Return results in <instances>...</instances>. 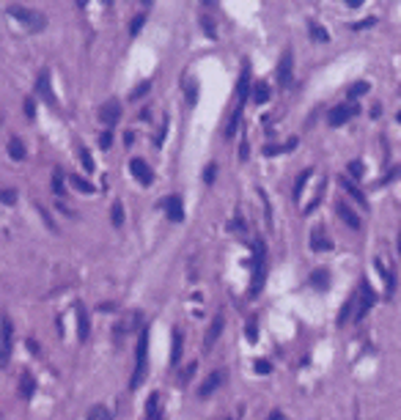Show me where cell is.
Returning a JSON list of instances; mask_svg holds the SVG:
<instances>
[{
    "instance_id": "6da1fadb",
    "label": "cell",
    "mask_w": 401,
    "mask_h": 420,
    "mask_svg": "<svg viewBox=\"0 0 401 420\" xmlns=\"http://www.w3.org/2000/svg\"><path fill=\"white\" fill-rule=\"evenodd\" d=\"M146 374H148V324L140 327V335H138V346H135V374L129 379V387L138 390L140 384L146 382Z\"/></svg>"
},
{
    "instance_id": "7a4b0ae2",
    "label": "cell",
    "mask_w": 401,
    "mask_h": 420,
    "mask_svg": "<svg viewBox=\"0 0 401 420\" xmlns=\"http://www.w3.org/2000/svg\"><path fill=\"white\" fill-rule=\"evenodd\" d=\"M253 283H250V297H256L264 286V264H267V247L261 239L253 242Z\"/></svg>"
},
{
    "instance_id": "3957f363",
    "label": "cell",
    "mask_w": 401,
    "mask_h": 420,
    "mask_svg": "<svg viewBox=\"0 0 401 420\" xmlns=\"http://www.w3.org/2000/svg\"><path fill=\"white\" fill-rule=\"evenodd\" d=\"M9 11H11V14H14L28 30H33V33H39V30L47 28V17L39 14V11H33V9H19V6H11Z\"/></svg>"
},
{
    "instance_id": "277c9868",
    "label": "cell",
    "mask_w": 401,
    "mask_h": 420,
    "mask_svg": "<svg viewBox=\"0 0 401 420\" xmlns=\"http://www.w3.org/2000/svg\"><path fill=\"white\" fill-rule=\"evenodd\" d=\"M371 305H377V291L371 288V283L365 280H360V288H357V308H355V321H360L365 313L371 310Z\"/></svg>"
},
{
    "instance_id": "5b68a950",
    "label": "cell",
    "mask_w": 401,
    "mask_h": 420,
    "mask_svg": "<svg viewBox=\"0 0 401 420\" xmlns=\"http://www.w3.org/2000/svg\"><path fill=\"white\" fill-rule=\"evenodd\" d=\"M3 327H0V368H3L6 363H9L11 357V343H14V327H11V319L9 316H3Z\"/></svg>"
},
{
    "instance_id": "8992f818",
    "label": "cell",
    "mask_w": 401,
    "mask_h": 420,
    "mask_svg": "<svg viewBox=\"0 0 401 420\" xmlns=\"http://www.w3.org/2000/svg\"><path fill=\"white\" fill-rule=\"evenodd\" d=\"M99 121L107 126V130H113V126L121 121V105H118V102H115V99L105 102V105L99 107Z\"/></svg>"
},
{
    "instance_id": "52a82bcc",
    "label": "cell",
    "mask_w": 401,
    "mask_h": 420,
    "mask_svg": "<svg viewBox=\"0 0 401 420\" xmlns=\"http://www.w3.org/2000/svg\"><path fill=\"white\" fill-rule=\"evenodd\" d=\"M355 113H357V105H335L327 113V121H330V126H344Z\"/></svg>"
},
{
    "instance_id": "ba28073f",
    "label": "cell",
    "mask_w": 401,
    "mask_h": 420,
    "mask_svg": "<svg viewBox=\"0 0 401 420\" xmlns=\"http://www.w3.org/2000/svg\"><path fill=\"white\" fill-rule=\"evenodd\" d=\"M129 173H132V176H135V179H138V181H140V184H143V187H148V184H151V181H154V173H151V168H148V165H146V162L140 159V157H135L132 162H129Z\"/></svg>"
},
{
    "instance_id": "9c48e42d",
    "label": "cell",
    "mask_w": 401,
    "mask_h": 420,
    "mask_svg": "<svg viewBox=\"0 0 401 420\" xmlns=\"http://www.w3.org/2000/svg\"><path fill=\"white\" fill-rule=\"evenodd\" d=\"M291 77H294V60H291V50H286L281 55V63H277V83L291 85Z\"/></svg>"
},
{
    "instance_id": "30bf717a",
    "label": "cell",
    "mask_w": 401,
    "mask_h": 420,
    "mask_svg": "<svg viewBox=\"0 0 401 420\" xmlns=\"http://www.w3.org/2000/svg\"><path fill=\"white\" fill-rule=\"evenodd\" d=\"M36 91H39V96H42L47 105L58 107V99H55V93H52V85H50V72H42V74H39V80H36Z\"/></svg>"
},
{
    "instance_id": "8fae6325",
    "label": "cell",
    "mask_w": 401,
    "mask_h": 420,
    "mask_svg": "<svg viewBox=\"0 0 401 420\" xmlns=\"http://www.w3.org/2000/svg\"><path fill=\"white\" fill-rule=\"evenodd\" d=\"M160 206L168 212V220H173V222H181V220H184V206H181L179 195H171V198H165Z\"/></svg>"
},
{
    "instance_id": "7c38bea8",
    "label": "cell",
    "mask_w": 401,
    "mask_h": 420,
    "mask_svg": "<svg viewBox=\"0 0 401 420\" xmlns=\"http://www.w3.org/2000/svg\"><path fill=\"white\" fill-rule=\"evenodd\" d=\"M223 327H226V319L223 316H214L212 319V324H209V330H206V338H203V349H212L214 343H217V338L223 335Z\"/></svg>"
},
{
    "instance_id": "4fadbf2b",
    "label": "cell",
    "mask_w": 401,
    "mask_h": 420,
    "mask_svg": "<svg viewBox=\"0 0 401 420\" xmlns=\"http://www.w3.org/2000/svg\"><path fill=\"white\" fill-rule=\"evenodd\" d=\"M220 384H223V371H214V374H209V376L201 382L198 396H201V398H209V396H212V393H214L217 387H220Z\"/></svg>"
},
{
    "instance_id": "5bb4252c",
    "label": "cell",
    "mask_w": 401,
    "mask_h": 420,
    "mask_svg": "<svg viewBox=\"0 0 401 420\" xmlns=\"http://www.w3.org/2000/svg\"><path fill=\"white\" fill-rule=\"evenodd\" d=\"M248 93H250V66L244 63L242 66V74H239V85H236V96H239V105H236V107H242V110H244Z\"/></svg>"
},
{
    "instance_id": "9a60e30c",
    "label": "cell",
    "mask_w": 401,
    "mask_h": 420,
    "mask_svg": "<svg viewBox=\"0 0 401 420\" xmlns=\"http://www.w3.org/2000/svg\"><path fill=\"white\" fill-rule=\"evenodd\" d=\"M74 310H77V338L85 343V341H88V335H91V321H88V310L83 308V305H77Z\"/></svg>"
},
{
    "instance_id": "2e32d148",
    "label": "cell",
    "mask_w": 401,
    "mask_h": 420,
    "mask_svg": "<svg viewBox=\"0 0 401 420\" xmlns=\"http://www.w3.org/2000/svg\"><path fill=\"white\" fill-rule=\"evenodd\" d=\"M335 212H338V217H341V220H344V222H346V225H349V228H355V231L360 228V217H357L355 212H352L349 206H346L344 201H338V203H335Z\"/></svg>"
},
{
    "instance_id": "e0dca14e",
    "label": "cell",
    "mask_w": 401,
    "mask_h": 420,
    "mask_svg": "<svg viewBox=\"0 0 401 420\" xmlns=\"http://www.w3.org/2000/svg\"><path fill=\"white\" fill-rule=\"evenodd\" d=\"M311 250H314V253H327V250H332V242L316 228V231L311 234Z\"/></svg>"
},
{
    "instance_id": "ac0fdd59",
    "label": "cell",
    "mask_w": 401,
    "mask_h": 420,
    "mask_svg": "<svg viewBox=\"0 0 401 420\" xmlns=\"http://www.w3.org/2000/svg\"><path fill=\"white\" fill-rule=\"evenodd\" d=\"M311 286H314L316 291H324V288H330V272L324 267H319L311 272Z\"/></svg>"
},
{
    "instance_id": "d6986e66",
    "label": "cell",
    "mask_w": 401,
    "mask_h": 420,
    "mask_svg": "<svg viewBox=\"0 0 401 420\" xmlns=\"http://www.w3.org/2000/svg\"><path fill=\"white\" fill-rule=\"evenodd\" d=\"M311 176H314V168H305V171L297 176V181H294V192H291V198H294V201H300V198H302V189H305V184L311 181Z\"/></svg>"
},
{
    "instance_id": "ffe728a7",
    "label": "cell",
    "mask_w": 401,
    "mask_h": 420,
    "mask_svg": "<svg viewBox=\"0 0 401 420\" xmlns=\"http://www.w3.org/2000/svg\"><path fill=\"white\" fill-rule=\"evenodd\" d=\"M355 308H357V294H352L349 300L344 302V308H341V313H338V324H346V319H355Z\"/></svg>"
},
{
    "instance_id": "44dd1931",
    "label": "cell",
    "mask_w": 401,
    "mask_h": 420,
    "mask_svg": "<svg viewBox=\"0 0 401 420\" xmlns=\"http://www.w3.org/2000/svg\"><path fill=\"white\" fill-rule=\"evenodd\" d=\"M184 335L179 333V330H173V346H171V365H179V360H181V351H184Z\"/></svg>"
},
{
    "instance_id": "7402d4cb",
    "label": "cell",
    "mask_w": 401,
    "mask_h": 420,
    "mask_svg": "<svg viewBox=\"0 0 401 420\" xmlns=\"http://www.w3.org/2000/svg\"><path fill=\"white\" fill-rule=\"evenodd\" d=\"M146 420H162V415H160V396H157V393H151V396H148V401H146Z\"/></svg>"
},
{
    "instance_id": "603a6c76",
    "label": "cell",
    "mask_w": 401,
    "mask_h": 420,
    "mask_svg": "<svg viewBox=\"0 0 401 420\" xmlns=\"http://www.w3.org/2000/svg\"><path fill=\"white\" fill-rule=\"evenodd\" d=\"M33 393H36V382H33V376L22 374V379H19V396L28 401V398H33Z\"/></svg>"
},
{
    "instance_id": "cb8c5ba5",
    "label": "cell",
    "mask_w": 401,
    "mask_h": 420,
    "mask_svg": "<svg viewBox=\"0 0 401 420\" xmlns=\"http://www.w3.org/2000/svg\"><path fill=\"white\" fill-rule=\"evenodd\" d=\"M69 184L77 189V192H85V195L94 192V184H91V181H85L83 176H77V173H69Z\"/></svg>"
},
{
    "instance_id": "d4e9b609",
    "label": "cell",
    "mask_w": 401,
    "mask_h": 420,
    "mask_svg": "<svg viewBox=\"0 0 401 420\" xmlns=\"http://www.w3.org/2000/svg\"><path fill=\"white\" fill-rule=\"evenodd\" d=\"M25 154H28V151H25V143H22V140H19V138H11L9 140V157L11 159H25Z\"/></svg>"
},
{
    "instance_id": "484cf974",
    "label": "cell",
    "mask_w": 401,
    "mask_h": 420,
    "mask_svg": "<svg viewBox=\"0 0 401 420\" xmlns=\"http://www.w3.org/2000/svg\"><path fill=\"white\" fill-rule=\"evenodd\" d=\"M341 187H344L346 192H349L352 198H355V201H357V203H360V206H363V209H368V201H365V195L360 192V189H357L355 184H349V179H341Z\"/></svg>"
},
{
    "instance_id": "4316f807",
    "label": "cell",
    "mask_w": 401,
    "mask_h": 420,
    "mask_svg": "<svg viewBox=\"0 0 401 420\" xmlns=\"http://www.w3.org/2000/svg\"><path fill=\"white\" fill-rule=\"evenodd\" d=\"M239 121H242V107H236V110L231 113V118H228V126H226V138L228 140L236 135V130H239Z\"/></svg>"
},
{
    "instance_id": "83f0119b",
    "label": "cell",
    "mask_w": 401,
    "mask_h": 420,
    "mask_svg": "<svg viewBox=\"0 0 401 420\" xmlns=\"http://www.w3.org/2000/svg\"><path fill=\"white\" fill-rule=\"evenodd\" d=\"M253 102H256V105H267V102H269V85L267 83H256Z\"/></svg>"
},
{
    "instance_id": "f1b7e54d",
    "label": "cell",
    "mask_w": 401,
    "mask_h": 420,
    "mask_svg": "<svg viewBox=\"0 0 401 420\" xmlns=\"http://www.w3.org/2000/svg\"><path fill=\"white\" fill-rule=\"evenodd\" d=\"M88 420H113V412L107 409V406H94V409L88 412Z\"/></svg>"
},
{
    "instance_id": "f546056e",
    "label": "cell",
    "mask_w": 401,
    "mask_h": 420,
    "mask_svg": "<svg viewBox=\"0 0 401 420\" xmlns=\"http://www.w3.org/2000/svg\"><path fill=\"white\" fill-rule=\"evenodd\" d=\"M311 36H314V42H330L327 28H322L319 22H311Z\"/></svg>"
},
{
    "instance_id": "4dcf8cb0",
    "label": "cell",
    "mask_w": 401,
    "mask_h": 420,
    "mask_svg": "<svg viewBox=\"0 0 401 420\" xmlns=\"http://www.w3.org/2000/svg\"><path fill=\"white\" fill-rule=\"evenodd\" d=\"M377 269H379V272H382V277H385V288H387V294H393V288H396V275L387 272V269H385L379 261H377Z\"/></svg>"
},
{
    "instance_id": "1f68e13d",
    "label": "cell",
    "mask_w": 401,
    "mask_h": 420,
    "mask_svg": "<svg viewBox=\"0 0 401 420\" xmlns=\"http://www.w3.org/2000/svg\"><path fill=\"white\" fill-rule=\"evenodd\" d=\"M110 220H113V225H121V222H124V206H121V201H115V203H113V209H110Z\"/></svg>"
},
{
    "instance_id": "d6a6232c",
    "label": "cell",
    "mask_w": 401,
    "mask_h": 420,
    "mask_svg": "<svg viewBox=\"0 0 401 420\" xmlns=\"http://www.w3.org/2000/svg\"><path fill=\"white\" fill-rule=\"evenodd\" d=\"M0 203H6V206H14V203H17V189H11V187L0 189Z\"/></svg>"
},
{
    "instance_id": "836d02e7",
    "label": "cell",
    "mask_w": 401,
    "mask_h": 420,
    "mask_svg": "<svg viewBox=\"0 0 401 420\" xmlns=\"http://www.w3.org/2000/svg\"><path fill=\"white\" fill-rule=\"evenodd\" d=\"M148 91H151V83H140L138 88H132V91H129V99H132V102L135 99H143Z\"/></svg>"
},
{
    "instance_id": "e575fe53",
    "label": "cell",
    "mask_w": 401,
    "mask_h": 420,
    "mask_svg": "<svg viewBox=\"0 0 401 420\" xmlns=\"http://www.w3.org/2000/svg\"><path fill=\"white\" fill-rule=\"evenodd\" d=\"M52 192H55V195H64V173H60L58 168L52 171Z\"/></svg>"
},
{
    "instance_id": "d590c367",
    "label": "cell",
    "mask_w": 401,
    "mask_h": 420,
    "mask_svg": "<svg viewBox=\"0 0 401 420\" xmlns=\"http://www.w3.org/2000/svg\"><path fill=\"white\" fill-rule=\"evenodd\" d=\"M184 93H187V105L195 107V102H198V85H195V83H187V85H184Z\"/></svg>"
},
{
    "instance_id": "8d00e7d4",
    "label": "cell",
    "mask_w": 401,
    "mask_h": 420,
    "mask_svg": "<svg viewBox=\"0 0 401 420\" xmlns=\"http://www.w3.org/2000/svg\"><path fill=\"white\" fill-rule=\"evenodd\" d=\"M346 171H349L352 179H363V171H365V168H363V162H360V159H352Z\"/></svg>"
},
{
    "instance_id": "74e56055",
    "label": "cell",
    "mask_w": 401,
    "mask_h": 420,
    "mask_svg": "<svg viewBox=\"0 0 401 420\" xmlns=\"http://www.w3.org/2000/svg\"><path fill=\"white\" fill-rule=\"evenodd\" d=\"M80 162H83V168H85L88 173L94 171V157L88 154V148H85V146H80Z\"/></svg>"
},
{
    "instance_id": "f35d334b",
    "label": "cell",
    "mask_w": 401,
    "mask_h": 420,
    "mask_svg": "<svg viewBox=\"0 0 401 420\" xmlns=\"http://www.w3.org/2000/svg\"><path fill=\"white\" fill-rule=\"evenodd\" d=\"M261 203H264V220H267V225L272 228V206H269V198H267L264 189H261Z\"/></svg>"
},
{
    "instance_id": "ab89813d",
    "label": "cell",
    "mask_w": 401,
    "mask_h": 420,
    "mask_svg": "<svg viewBox=\"0 0 401 420\" xmlns=\"http://www.w3.org/2000/svg\"><path fill=\"white\" fill-rule=\"evenodd\" d=\"M363 93H368V83H355L349 88V99H357V96H363Z\"/></svg>"
},
{
    "instance_id": "60d3db41",
    "label": "cell",
    "mask_w": 401,
    "mask_h": 420,
    "mask_svg": "<svg viewBox=\"0 0 401 420\" xmlns=\"http://www.w3.org/2000/svg\"><path fill=\"white\" fill-rule=\"evenodd\" d=\"M143 22H146V14H138L132 19V25H129V36H138L140 28H143Z\"/></svg>"
},
{
    "instance_id": "b9f144b4",
    "label": "cell",
    "mask_w": 401,
    "mask_h": 420,
    "mask_svg": "<svg viewBox=\"0 0 401 420\" xmlns=\"http://www.w3.org/2000/svg\"><path fill=\"white\" fill-rule=\"evenodd\" d=\"M165 135H168V116L165 118H162V126H160V135H157V138H154V146H162V143H165Z\"/></svg>"
},
{
    "instance_id": "7bdbcfd3",
    "label": "cell",
    "mask_w": 401,
    "mask_h": 420,
    "mask_svg": "<svg viewBox=\"0 0 401 420\" xmlns=\"http://www.w3.org/2000/svg\"><path fill=\"white\" fill-rule=\"evenodd\" d=\"M201 25H203V30H206V36H209V39H217V30H214L212 19H209V17H201Z\"/></svg>"
},
{
    "instance_id": "ee69618b",
    "label": "cell",
    "mask_w": 401,
    "mask_h": 420,
    "mask_svg": "<svg viewBox=\"0 0 401 420\" xmlns=\"http://www.w3.org/2000/svg\"><path fill=\"white\" fill-rule=\"evenodd\" d=\"M214 176H217V165L212 162V165H206V171H203V181H206V184H212Z\"/></svg>"
},
{
    "instance_id": "f6af8a7d",
    "label": "cell",
    "mask_w": 401,
    "mask_h": 420,
    "mask_svg": "<svg viewBox=\"0 0 401 420\" xmlns=\"http://www.w3.org/2000/svg\"><path fill=\"white\" fill-rule=\"evenodd\" d=\"M22 110H25V116H28V118H36V102H33V99H25Z\"/></svg>"
},
{
    "instance_id": "bcb514c9",
    "label": "cell",
    "mask_w": 401,
    "mask_h": 420,
    "mask_svg": "<svg viewBox=\"0 0 401 420\" xmlns=\"http://www.w3.org/2000/svg\"><path fill=\"white\" fill-rule=\"evenodd\" d=\"M99 146H102V148H110V146H113V130L102 132V138H99Z\"/></svg>"
},
{
    "instance_id": "7dc6e473",
    "label": "cell",
    "mask_w": 401,
    "mask_h": 420,
    "mask_svg": "<svg viewBox=\"0 0 401 420\" xmlns=\"http://www.w3.org/2000/svg\"><path fill=\"white\" fill-rule=\"evenodd\" d=\"M371 25H377V17H368V19H363V22H355V25H352V30H363V28H371Z\"/></svg>"
},
{
    "instance_id": "c3c4849f",
    "label": "cell",
    "mask_w": 401,
    "mask_h": 420,
    "mask_svg": "<svg viewBox=\"0 0 401 420\" xmlns=\"http://www.w3.org/2000/svg\"><path fill=\"white\" fill-rule=\"evenodd\" d=\"M396 179H401V165H396L390 173L385 176V179H382V184H387V181H396Z\"/></svg>"
},
{
    "instance_id": "681fc988",
    "label": "cell",
    "mask_w": 401,
    "mask_h": 420,
    "mask_svg": "<svg viewBox=\"0 0 401 420\" xmlns=\"http://www.w3.org/2000/svg\"><path fill=\"white\" fill-rule=\"evenodd\" d=\"M269 371H272V365L267 360H256V374H269Z\"/></svg>"
},
{
    "instance_id": "f907efd6",
    "label": "cell",
    "mask_w": 401,
    "mask_h": 420,
    "mask_svg": "<svg viewBox=\"0 0 401 420\" xmlns=\"http://www.w3.org/2000/svg\"><path fill=\"white\" fill-rule=\"evenodd\" d=\"M39 212H42V220L47 222V228H50V231H58V225H55V220H52V217H50V214H47V212H44V209H42V206H39Z\"/></svg>"
},
{
    "instance_id": "816d5d0a",
    "label": "cell",
    "mask_w": 401,
    "mask_h": 420,
    "mask_svg": "<svg viewBox=\"0 0 401 420\" xmlns=\"http://www.w3.org/2000/svg\"><path fill=\"white\" fill-rule=\"evenodd\" d=\"M195 368H198V365H195V363H190V365H187V368H184V374H181V382H184V384L190 382V376H193V374H195Z\"/></svg>"
},
{
    "instance_id": "f5cc1de1",
    "label": "cell",
    "mask_w": 401,
    "mask_h": 420,
    "mask_svg": "<svg viewBox=\"0 0 401 420\" xmlns=\"http://www.w3.org/2000/svg\"><path fill=\"white\" fill-rule=\"evenodd\" d=\"M283 148L281 146H264V157H275V154H281Z\"/></svg>"
},
{
    "instance_id": "db71d44e",
    "label": "cell",
    "mask_w": 401,
    "mask_h": 420,
    "mask_svg": "<svg viewBox=\"0 0 401 420\" xmlns=\"http://www.w3.org/2000/svg\"><path fill=\"white\" fill-rule=\"evenodd\" d=\"M258 338V330H256V321H250L248 324V341H256Z\"/></svg>"
},
{
    "instance_id": "11a10c76",
    "label": "cell",
    "mask_w": 401,
    "mask_h": 420,
    "mask_svg": "<svg viewBox=\"0 0 401 420\" xmlns=\"http://www.w3.org/2000/svg\"><path fill=\"white\" fill-rule=\"evenodd\" d=\"M297 143H300V140H297V138H289V143L283 146V151H294V148H297Z\"/></svg>"
},
{
    "instance_id": "9f6ffc18",
    "label": "cell",
    "mask_w": 401,
    "mask_h": 420,
    "mask_svg": "<svg viewBox=\"0 0 401 420\" xmlns=\"http://www.w3.org/2000/svg\"><path fill=\"white\" fill-rule=\"evenodd\" d=\"M248 154H250V151H248V143H242V146H239V159L244 162V159H248Z\"/></svg>"
},
{
    "instance_id": "6f0895ef",
    "label": "cell",
    "mask_w": 401,
    "mask_h": 420,
    "mask_svg": "<svg viewBox=\"0 0 401 420\" xmlns=\"http://www.w3.org/2000/svg\"><path fill=\"white\" fill-rule=\"evenodd\" d=\"M379 113H382V107H379V105H374V107H371V118H377Z\"/></svg>"
},
{
    "instance_id": "680465c9",
    "label": "cell",
    "mask_w": 401,
    "mask_h": 420,
    "mask_svg": "<svg viewBox=\"0 0 401 420\" xmlns=\"http://www.w3.org/2000/svg\"><path fill=\"white\" fill-rule=\"evenodd\" d=\"M132 140H135V135H132V132H127V135H124V143H127V146H132Z\"/></svg>"
},
{
    "instance_id": "91938a15",
    "label": "cell",
    "mask_w": 401,
    "mask_h": 420,
    "mask_svg": "<svg viewBox=\"0 0 401 420\" xmlns=\"http://www.w3.org/2000/svg\"><path fill=\"white\" fill-rule=\"evenodd\" d=\"M267 420H283V412H272V415H269Z\"/></svg>"
},
{
    "instance_id": "94428289",
    "label": "cell",
    "mask_w": 401,
    "mask_h": 420,
    "mask_svg": "<svg viewBox=\"0 0 401 420\" xmlns=\"http://www.w3.org/2000/svg\"><path fill=\"white\" fill-rule=\"evenodd\" d=\"M398 255H401V231H398Z\"/></svg>"
},
{
    "instance_id": "6125c7cd",
    "label": "cell",
    "mask_w": 401,
    "mask_h": 420,
    "mask_svg": "<svg viewBox=\"0 0 401 420\" xmlns=\"http://www.w3.org/2000/svg\"><path fill=\"white\" fill-rule=\"evenodd\" d=\"M396 118H398V124H401V110H398V116H396Z\"/></svg>"
},
{
    "instance_id": "be15d7a7",
    "label": "cell",
    "mask_w": 401,
    "mask_h": 420,
    "mask_svg": "<svg viewBox=\"0 0 401 420\" xmlns=\"http://www.w3.org/2000/svg\"><path fill=\"white\" fill-rule=\"evenodd\" d=\"M0 121H3V113H0Z\"/></svg>"
}]
</instances>
